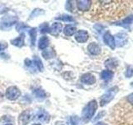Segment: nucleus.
Returning <instances> with one entry per match:
<instances>
[{"label":"nucleus","instance_id":"obj_16","mask_svg":"<svg viewBox=\"0 0 133 125\" xmlns=\"http://www.w3.org/2000/svg\"><path fill=\"white\" fill-rule=\"evenodd\" d=\"M118 65V62L116 58H109L105 62V66L107 68V70L111 71L112 69H115Z\"/></svg>","mask_w":133,"mask_h":125},{"label":"nucleus","instance_id":"obj_28","mask_svg":"<svg viewBox=\"0 0 133 125\" xmlns=\"http://www.w3.org/2000/svg\"><path fill=\"white\" fill-rule=\"evenodd\" d=\"M28 28V25L24 24V23H18V24H17V27H16L17 30H18V31L23 30V29H25V28Z\"/></svg>","mask_w":133,"mask_h":125},{"label":"nucleus","instance_id":"obj_32","mask_svg":"<svg viewBox=\"0 0 133 125\" xmlns=\"http://www.w3.org/2000/svg\"><path fill=\"white\" fill-rule=\"evenodd\" d=\"M105 115V112L104 111H102V112H101V113H99V114H97V118H96L95 119H94V121H97V120H98L99 118H102V116H104Z\"/></svg>","mask_w":133,"mask_h":125},{"label":"nucleus","instance_id":"obj_29","mask_svg":"<svg viewBox=\"0 0 133 125\" xmlns=\"http://www.w3.org/2000/svg\"><path fill=\"white\" fill-rule=\"evenodd\" d=\"M78 121H79V119L77 116H73L71 118V123H72V125H77Z\"/></svg>","mask_w":133,"mask_h":125},{"label":"nucleus","instance_id":"obj_35","mask_svg":"<svg viewBox=\"0 0 133 125\" xmlns=\"http://www.w3.org/2000/svg\"><path fill=\"white\" fill-rule=\"evenodd\" d=\"M5 125H12V124H10V123H8V124H5Z\"/></svg>","mask_w":133,"mask_h":125},{"label":"nucleus","instance_id":"obj_30","mask_svg":"<svg viewBox=\"0 0 133 125\" xmlns=\"http://www.w3.org/2000/svg\"><path fill=\"white\" fill-rule=\"evenodd\" d=\"M68 3L66 4V10L69 11V12H72V2H70V1H68L66 2Z\"/></svg>","mask_w":133,"mask_h":125},{"label":"nucleus","instance_id":"obj_25","mask_svg":"<svg viewBox=\"0 0 133 125\" xmlns=\"http://www.w3.org/2000/svg\"><path fill=\"white\" fill-rule=\"evenodd\" d=\"M49 26L47 23H43L40 26V32L42 33H49Z\"/></svg>","mask_w":133,"mask_h":125},{"label":"nucleus","instance_id":"obj_27","mask_svg":"<svg viewBox=\"0 0 133 125\" xmlns=\"http://www.w3.org/2000/svg\"><path fill=\"white\" fill-rule=\"evenodd\" d=\"M133 76V67L128 66L127 71H126V77L127 78H131Z\"/></svg>","mask_w":133,"mask_h":125},{"label":"nucleus","instance_id":"obj_20","mask_svg":"<svg viewBox=\"0 0 133 125\" xmlns=\"http://www.w3.org/2000/svg\"><path fill=\"white\" fill-rule=\"evenodd\" d=\"M32 63H33V64H34L36 69L39 70V71L43 70V63H42V61L40 60V58L38 57H37V56L33 57Z\"/></svg>","mask_w":133,"mask_h":125},{"label":"nucleus","instance_id":"obj_31","mask_svg":"<svg viewBox=\"0 0 133 125\" xmlns=\"http://www.w3.org/2000/svg\"><path fill=\"white\" fill-rule=\"evenodd\" d=\"M127 101L130 103L131 104H132L133 105V93H131V94H129L127 97Z\"/></svg>","mask_w":133,"mask_h":125},{"label":"nucleus","instance_id":"obj_12","mask_svg":"<svg viewBox=\"0 0 133 125\" xmlns=\"http://www.w3.org/2000/svg\"><path fill=\"white\" fill-rule=\"evenodd\" d=\"M81 81H82V83H85V84L91 85L96 83V78L94 77V75L91 74V73H85L82 76Z\"/></svg>","mask_w":133,"mask_h":125},{"label":"nucleus","instance_id":"obj_24","mask_svg":"<svg viewBox=\"0 0 133 125\" xmlns=\"http://www.w3.org/2000/svg\"><path fill=\"white\" fill-rule=\"evenodd\" d=\"M59 20H62V21H64V22H73L74 19L72 16L70 15H66V14H64V15H62L59 18H57Z\"/></svg>","mask_w":133,"mask_h":125},{"label":"nucleus","instance_id":"obj_14","mask_svg":"<svg viewBox=\"0 0 133 125\" xmlns=\"http://www.w3.org/2000/svg\"><path fill=\"white\" fill-rule=\"evenodd\" d=\"M62 29V25L59 23H54L49 28V33L53 36H57Z\"/></svg>","mask_w":133,"mask_h":125},{"label":"nucleus","instance_id":"obj_34","mask_svg":"<svg viewBox=\"0 0 133 125\" xmlns=\"http://www.w3.org/2000/svg\"><path fill=\"white\" fill-rule=\"evenodd\" d=\"M96 125H107V124L105 123H102V122H99V123H97Z\"/></svg>","mask_w":133,"mask_h":125},{"label":"nucleus","instance_id":"obj_9","mask_svg":"<svg viewBox=\"0 0 133 125\" xmlns=\"http://www.w3.org/2000/svg\"><path fill=\"white\" fill-rule=\"evenodd\" d=\"M75 39L80 43H86L88 39V33L85 30H79L75 35Z\"/></svg>","mask_w":133,"mask_h":125},{"label":"nucleus","instance_id":"obj_7","mask_svg":"<svg viewBox=\"0 0 133 125\" xmlns=\"http://www.w3.org/2000/svg\"><path fill=\"white\" fill-rule=\"evenodd\" d=\"M128 40V36L124 33H117L116 35V39H115V42H116V46L121 48L123 47V46L127 43Z\"/></svg>","mask_w":133,"mask_h":125},{"label":"nucleus","instance_id":"obj_26","mask_svg":"<svg viewBox=\"0 0 133 125\" xmlns=\"http://www.w3.org/2000/svg\"><path fill=\"white\" fill-rule=\"evenodd\" d=\"M43 11L42 10V9H39V8H36V9H34L32 11V14L30 16V18H34L35 16H38L39 14H43Z\"/></svg>","mask_w":133,"mask_h":125},{"label":"nucleus","instance_id":"obj_2","mask_svg":"<svg viewBox=\"0 0 133 125\" xmlns=\"http://www.w3.org/2000/svg\"><path fill=\"white\" fill-rule=\"evenodd\" d=\"M118 92V87H112L111 89H108L105 93H104L101 99H100V105L101 106H105L107 103H109L112 99L114 98L116 94Z\"/></svg>","mask_w":133,"mask_h":125},{"label":"nucleus","instance_id":"obj_11","mask_svg":"<svg viewBox=\"0 0 133 125\" xmlns=\"http://www.w3.org/2000/svg\"><path fill=\"white\" fill-rule=\"evenodd\" d=\"M77 8L80 11H87L90 9L91 6V1L89 0H82V1H77Z\"/></svg>","mask_w":133,"mask_h":125},{"label":"nucleus","instance_id":"obj_18","mask_svg":"<svg viewBox=\"0 0 133 125\" xmlns=\"http://www.w3.org/2000/svg\"><path fill=\"white\" fill-rule=\"evenodd\" d=\"M114 73L110 70H103L101 73V78L104 81H109L113 78Z\"/></svg>","mask_w":133,"mask_h":125},{"label":"nucleus","instance_id":"obj_33","mask_svg":"<svg viewBox=\"0 0 133 125\" xmlns=\"http://www.w3.org/2000/svg\"><path fill=\"white\" fill-rule=\"evenodd\" d=\"M8 48V45L6 43H0V51H3V50H5Z\"/></svg>","mask_w":133,"mask_h":125},{"label":"nucleus","instance_id":"obj_23","mask_svg":"<svg viewBox=\"0 0 133 125\" xmlns=\"http://www.w3.org/2000/svg\"><path fill=\"white\" fill-rule=\"evenodd\" d=\"M42 54H43V58H45L46 59H48V58H52L55 53H54V52L52 51V49H48V50H44Z\"/></svg>","mask_w":133,"mask_h":125},{"label":"nucleus","instance_id":"obj_4","mask_svg":"<svg viewBox=\"0 0 133 125\" xmlns=\"http://www.w3.org/2000/svg\"><path fill=\"white\" fill-rule=\"evenodd\" d=\"M50 119V115L45 110H40L37 113V114L33 117V121L36 123H48Z\"/></svg>","mask_w":133,"mask_h":125},{"label":"nucleus","instance_id":"obj_15","mask_svg":"<svg viewBox=\"0 0 133 125\" xmlns=\"http://www.w3.org/2000/svg\"><path fill=\"white\" fill-rule=\"evenodd\" d=\"M24 40H25V34L23 33H22L19 37L11 40V43L12 45L16 46V47L21 48V47H23V46L24 45Z\"/></svg>","mask_w":133,"mask_h":125},{"label":"nucleus","instance_id":"obj_37","mask_svg":"<svg viewBox=\"0 0 133 125\" xmlns=\"http://www.w3.org/2000/svg\"><path fill=\"white\" fill-rule=\"evenodd\" d=\"M34 125H40V124H34Z\"/></svg>","mask_w":133,"mask_h":125},{"label":"nucleus","instance_id":"obj_10","mask_svg":"<svg viewBox=\"0 0 133 125\" xmlns=\"http://www.w3.org/2000/svg\"><path fill=\"white\" fill-rule=\"evenodd\" d=\"M87 50L90 54L94 56L99 55L101 53V47L96 43H91L88 46H87Z\"/></svg>","mask_w":133,"mask_h":125},{"label":"nucleus","instance_id":"obj_3","mask_svg":"<svg viewBox=\"0 0 133 125\" xmlns=\"http://www.w3.org/2000/svg\"><path fill=\"white\" fill-rule=\"evenodd\" d=\"M17 21H18V18L15 16H5L1 20V23H0V28L1 29L10 28L12 25L17 23Z\"/></svg>","mask_w":133,"mask_h":125},{"label":"nucleus","instance_id":"obj_36","mask_svg":"<svg viewBox=\"0 0 133 125\" xmlns=\"http://www.w3.org/2000/svg\"><path fill=\"white\" fill-rule=\"evenodd\" d=\"M131 86H133V82L131 83Z\"/></svg>","mask_w":133,"mask_h":125},{"label":"nucleus","instance_id":"obj_19","mask_svg":"<svg viewBox=\"0 0 133 125\" xmlns=\"http://www.w3.org/2000/svg\"><path fill=\"white\" fill-rule=\"evenodd\" d=\"M63 32L65 33V35L72 36L77 32V28L75 26H73V25H66V26L64 28Z\"/></svg>","mask_w":133,"mask_h":125},{"label":"nucleus","instance_id":"obj_6","mask_svg":"<svg viewBox=\"0 0 133 125\" xmlns=\"http://www.w3.org/2000/svg\"><path fill=\"white\" fill-rule=\"evenodd\" d=\"M103 41L108 47L114 50L116 48V42H115V38L111 35V33L107 31L105 33V34L103 35Z\"/></svg>","mask_w":133,"mask_h":125},{"label":"nucleus","instance_id":"obj_5","mask_svg":"<svg viewBox=\"0 0 133 125\" xmlns=\"http://www.w3.org/2000/svg\"><path fill=\"white\" fill-rule=\"evenodd\" d=\"M20 95H21L20 90L14 86L9 87L6 91V97L9 100H15L18 98H19Z\"/></svg>","mask_w":133,"mask_h":125},{"label":"nucleus","instance_id":"obj_21","mask_svg":"<svg viewBox=\"0 0 133 125\" xmlns=\"http://www.w3.org/2000/svg\"><path fill=\"white\" fill-rule=\"evenodd\" d=\"M33 94H34V96L37 99L42 100L46 98V93L44 92V90L41 89H36L34 91H33Z\"/></svg>","mask_w":133,"mask_h":125},{"label":"nucleus","instance_id":"obj_13","mask_svg":"<svg viewBox=\"0 0 133 125\" xmlns=\"http://www.w3.org/2000/svg\"><path fill=\"white\" fill-rule=\"evenodd\" d=\"M114 24L118 25V26H121V27H123V28H128L131 24H133V14L128 16L127 18H124L123 20L120 21V22H118V23H115Z\"/></svg>","mask_w":133,"mask_h":125},{"label":"nucleus","instance_id":"obj_17","mask_svg":"<svg viewBox=\"0 0 133 125\" xmlns=\"http://www.w3.org/2000/svg\"><path fill=\"white\" fill-rule=\"evenodd\" d=\"M49 44V39L47 36H43L38 41V48L41 50L46 49Z\"/></svg>","mask_w":133,"mask_h":125},{"label":"nucleus","instance_id":"obj_8","mask_svg":"<svg viewBox=\"0 0 133 125\" xmlns=\"http://www.w3.org/2000/svg\"><path fill=\"white\" fill-rule=\"evenodd\" d=\"M32 114L30 110H26L23 112L22 114H20L19 118H18V122L20 125H26L29 123V121L31 120V117Z\"/></svg>","mask_w":133,"mask_h":125},{"label":"nucleus","instance_id":"obj_22","mask_svg":"<svg viewBox=\"0 0 133 125\" xmlns=\"http://www.w3.org/2000/svg\"><path fill=\"white\" fill-rule=\"evenodd\" d=\"M29 34H30V39H31V43H32V47L35 45L36 43V39H37V28H32L30 29L29 31Z\"/></svg>","mask_w":133,"mask_h":125},{"label":"nucleus","instance_id":"obj_1","mask_svg":"<svg viewBox=\"0 0 133 125\" xmlns=\"http://www.w3.org/2000/svg\"><path fill=\"white\" fill-rule=\"evenodd\" d=\"M97 102L96 100H91L84 107L82 112V120L84 123H87L92 118L96 111L97 109Z\"/></svg>","mask_w":133,"mask_h":125}]
</instances>
